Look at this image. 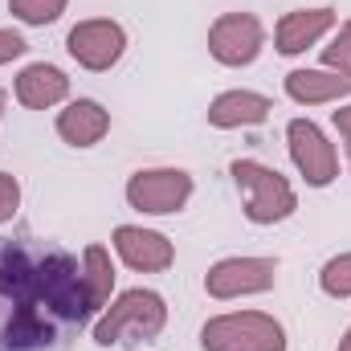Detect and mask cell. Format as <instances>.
Returning a JSON list of instances; mask_svg holds the SVG:
<instances>
[{
  "label": "cell",
  "mask_w": 351,
  "mask_h": 351,
  "mask_svg": "<svg viewBox=\"0 0 351 351\" xmlns=\"http://www.w3.org/2000/svg\"><path fill=\"white\" fill-rule=\"evenodd\" d=\"M331 123H335V131H339V139L348 143V168H351V106H339V110L331 114Z\"/></svg>",
  "instance_id": "7402d4cb"
},
{
  "label": "cell",
  "mask_w": 351,
  "mask_h": 351,
  "mask_svg": "<svg viewBox=\"0 0 351 351\" xmlns=\"http://www.w3.org/2000/svg\"><path fill=\"white\" fill-rule=\"evenodd\" d=\"M278 282V262L274 258H221L208 265L204 274V290L208 298H245V294H265Z\"/></svg>",
  "instance_id": "52a82bcc"
},
{
  "label": "cell",
  "mask_w": 351,
  "mask_h": 351,
  "mask_svg": "<svg viewBox=\"0 0 351 351\" xmlns=\"http://www.w3.org/2000/svg\"><path fill=\"white\" fill-rule=\"evenodd\" d=\"M70 0H8V12L21 25H53Z\"/></svg>",
  "instance_id": "e0dca14e"
},
{
  "label": "cell",
  "mask_w": 351,
  "mask_h": 351,
  "mask_svg": "<svg viewBox=\"0 0 351 351\" xmlns=\"http://www.w3.org/2000/svg\"><path fill=\"white\" fill-rule=\"evenodd\" d=\"M229 172H233L241 196H245V217H250L254 225H278V221L294 217L298 192L290 188V180L282 172L265 168L258 160H233Z\"/></svg>",
  "instance_id": "3957f363"
},
{
  "label": "cell",
  "mask_w": 351,
  "mask_h": 351,
  "mask_svg": "<svg viewBox=\"0 0 351 351\" xmlns=\"http://www.w3.org/2000/svg\"><path fill=\"white\" fill-rule=\"evenodd\" d=\"M16 208H21V180L8 176V172H0V225L12 221Z\"/></svg>",
  "instance_id": "ffe728a7"
},
{
  "label": "cell",
  "mask_w": 351,
  "mask_h": 351,
  "mask_svg": "<svg viewBox=\"0 0 351 351\" xmlns=\"http://www.w3.org/2000/svg\"><path fill=\"white\" fill-rule=\"evenodd\" d=\"M106 131H110V110L94 98H74L58 114V135L70 147H94V143H102Z\"/></svg>",
  "instance_id": "5bb4252c"
},
{
  "label": "cell",
  "mask_w": 351,
  "mask_h": 351,
  "mask_svg": "<svg viewBox=\"0 0 351 351\" xmlns=\"http://www.w3.org/2000/svg\"><path fill=\"white\" fill-rule=\"evenodd\" d=\"M335 21H339V12H335L331 4H319V8H294V12H286V16L278 21V29H274V45H278L282 58H298V53H306L311 45H319V41L335 29Z\"/></svg>",
  "instance_id": "30bf717a"
},
{
  "label": "cell",
  "mask_w": 351,
  "mask_h": 351,
  "mask_svg": "<svg viewBox=\"0 0 351 351\" xmlns=\"http://www.w3.org/2000/svg\"><path fill=\"white\" fill-rule=\"evenodd\" d=\"M94 306L82 265L58 241L0 237V351H66Z\"/></svg>",
  "instance_id": "6da1fadb"
},
{
  "label": "cell",
  "mask_w": 351,
  "mask_h": 351,
  "mask_svg": "<svg viewBox=\"0 0 351 351\" xmlns=\"http://www.w3.org/2000/svg\"><path fill=\"white\" fill-rule=\"evenodd\" d=\"M192 200V176L184 168H143L127 180V204L147 217L180 213Z\"/></svg>",
  "instance_id": "5b68a950"
},
{
  "label": "cell",
  "mask_w": 351,
  "mask_h": 351,
  "mask_svg": "<svg viewBox=\"0 0 351 351\" xmlns=\"http://www.w3.org/2000/svg\"><path fill=\"white\" fill-rule=\"evenodd\" d=\"M66 49H70V58H74L82 70L102 74V70H110V66L123 58L127 33H123V25L110 21V16H90V21H78V25L70 29Z\"/></svg>",
  "instance_id": "ba28073f"
},
{
  "label": "cell",
  "mask_w": 351,
  "mask_h": 351,
  "mask_svg": "<svg viewBox=\"0 0 351 351\" xmlns=\"http://www.w3.org/2000/svg\"><path fill=\"white\" fill-rule=\"evenodd\" d=\"M274 102L258 90H225L208 102V127L217 131H237V127H258L269 119Z\"/></svg>",
  "instance_id": "7c38bea8"
},
{
  "label": "cell",
  "mask_w": 351,
  "mask_h": 351,
  "mask_svg": "<svg viewBox=\"0 0 351 351\" xmlns=\"http://www.w3.org/2000/svg\"><path fill=\"white\" fill-rule=\"evenodd\" d=\"M66 98H70V78H66V70H58L49 62H33L16 74V102L29 110H49Z\"/></svg>",
  "instance_id": "4fadbf2b"
},
{
  "label": "cell",
  "mask_w": 351,
  "mask_h": 351,
  "mask_svg": "<svg viewBox=\"0 0 351 351\" xmlns=\"http://www.w3.org/2000/svg\"><path fill=\"white\" fill-rule=\"evenodd\" d=\"M82 278H86V294L94 311L110 306V290H114V262L106 254V245H86L82 254Z\"/></svg>",
  "instance_id": "2e32d148"
},
{
  "label": "cell",
  "mask_w": 351,
  "mask_h": 351,
  "mask_svg": "<svg viewBox=\"0 0 351 351\" xmlns=\"http://www.w3.org/2000/svg\"><path fill=\"white\" fill-rule=\"evenodd\" d=\"M286 94L298 106H323V102H339L351 94V78L331 74V70H290L286 74Z\"/></svg>",
  "instance_id": "9a60e30c"
},
{
  "label": "cell",
  "mask_w": 351,
  "mask_h": 351,
  "mask_svg": "<svg viewBox=\"0 0 351 351\" xmlns=\"http://www.w3.org/2000/svg\"><path fill=\"white\" fill-rule=\"evenodd\" d=\"M204 351H286V331L274 315L262 311H233L217 315L200 327Z\"/></svg>",
  "instance_id": "277c9868"
},
{
  "label": "cell",
  "mask_w": 351,
  "mask_h": 351,
  "mask_svg": "<svg viewBox=\"0 0 351 351\" xmlns=\"http://www.w3.org/2000/svg\"><path fill=\"white\" fill-rule=\"evenodd\" d=\"M110 241H114V254L139 274H164L176 262L172 241L156 229H143V225H119Z\"/></svg>",
  "instance_id": "8fae6325"
},
{
  "label": "cell",
  "mask_w": 351,
  "mask_h": 351,
  "mask_svg": "<svg viewBox=\"0 0 351 351\" xmlns=\"http://www.w3.org/2000/svg\"><path fill=\"white\" fill-rule=\"evenodd\" d=\"M262 45H265V29L254 12H225L208 29V53L221 66H233V70L258 62Z\"/></svg>",
  "instance_id": "9c48e42d"
},
{
  "label": "cell",
  "mask_w": 351,
  "mask_h": 351,
  "mask_svg": "<svg viewBox=\"0 0 351 351\" xmlns=\"http://www.w3.org/2000/svg\"><path fill=\"white\" fill-rule=\"evenodd\" d=\"M286 147H290L294 168L302 172V180H306L311 188H327V184L339 176L335 143L323 135L319 123H311V119H290V127H286Z\"/></svg>",
  "instance_id": "8992f818"
},
{
  "label": "cell",
  "mask_w": 351,
  "mask_h": 351,
  "mask_svg": "<svg viewBox=\"0 0 351 351\" xmlns=\"http://www.w3.org/2000/svg\"><path fill=\"white\" fill-rule=\"evenodd\" d=\"M0 110H4V90H0Z\"/></svg>",
  "instance_id": "cb8c5ba5"
},
{
  "label": "cell",
  "mask_w": 351,
  "mask_h": 351,
  "mask_svg": "<svg viewBox=\"0 0 351 351\" xmlns=\"http://www.w3.org/2000/svg\"><path fill=\"white\" fill-rule=\"evenodd\" d=\"M168 327V302L156 290H123L102 319L94 323V343L98 348H119V343H135V339H156Z\"/></svg>",
  "instance_id": "7a4b0ae2"
},
{
  "label": "cell",
  "mask_w": 351,
  "mask_h": 351,
  "mask_svg": "<svg viewBox=\"0 0 351 351\" xmlns=\"http://www.w3.org/2000/svg\"><path fill=\"white\" fill-rule=\"evenodd\" d=\"M335 351H351V327L343 331V339H339V348H335Z\"/></svg>",
  "instance_id": "603a6c76"
},
{
  "label": "cell",
  "mask_w": 351,
  "mask_h": 351,
  "mask_svg": "<svg viewBox=\"0 0 351 351\" xmlns=\"http://www.w3.org/2000/svg\"><path fill=\"white\" fill-rule=\"evenodd\" d=\"M29 49V41L16 33V29H0V66H8V62H16L21 53Z\"/></svg>",
  "instance_id": "44dd1931"
},
{
  "label": "cell",
  "mask_w": 351,
  "mask_h": 351,
  "mask_svg": "<svg viewBox=\"0 0 351 351\" xmlns=\"http://www.w3.org/2000/svg\"><path fill=\"white\" fill-rule=\"evenodd\" d=\"M323 70L351 78V21L339 25V33L331 37V45H323Z\"/></svg>",
  "instance_id": "d6986e66"
},
{
  "label": "cell",
  "mask_w": 351,
  "mask_h": 351,
  "mask_svg": "<svg viewBox=\"0 0 351 351\" xmlns=\"http://www.w3.org/2000/svg\"><path fill=\"white\" fill-rule=\"evenodd\" d=\"M319 290L331 294V298H351V250L339 254V258H331V262H323V269H319Z\"/></svg>",
  "instance_id": "ac0fdd59"
}]
</instances>
